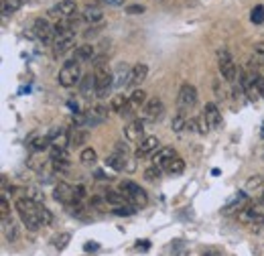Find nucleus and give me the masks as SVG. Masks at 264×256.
<instances>
[{"instance_id":"6e6d98bb","label":"nucleus","mask_w":264,"mask_h":256,"mask_svg":"<svg viewBox=\"0 0 264 256\" xmlns=\"http://www.w3.org/2000/svg\"><path fill=\"white\" fill-rule=\"evenodd\" d=\"M262 67H264V59H262Z\"/></svg>"},{"instance_id":"6e6552de","label":"nucleus","mask_w":264,"mask_h":256,"mask_svg":"<svg viewBox=\"0 0 264 256\" xmlns=\"http://www.w3.org/2000/svg\"><path fill=\"white\" fill-rule=\"evenodd\" d=\"M33 35L39 39L41 43L49 45V43L53 41V37H55V29L51 26L49 21H45V19H37V21L33 23Z\"/></svg>"},{"instance_id":"0eeeda50","label":"nucleus","mask_w":264,"mask_h":256,"mask_svg":"<svg viewBox=\"0 0 264 256\" xmlns=\"http://www.w3.org/2000/svg\"><path fill=\"white\" fill-rule=\"evenodd\" d=\"M165 114V104L161 98H152L146 102L144 110H143V120L144 122H159Z\"/></svg>"},{"instance_id":"e433bc0d","label":"nucleus","mask_w":264,"mask_h":256,"mask_svg":"<svg viewBox=\"0 0 264 256\" xmlns=\"http://www.w3.org/2000/svg\"><path fill=\"white\" fill-rule=\"evenodd\" d=\"M39 215H41V222H43V226H49L53 222V213L45 206H39Z\"/></svg>"},{"instance_id":"f704fd0d","label":"nucleus","mask_w":264,"mask_h":256,"mask_svg":"<svg viewBox=\"0 0 264 256\" xmlns=\"http://www.w3.org/2000/svg\"><path fill=\"white\" fill-rule=\"evenodd\" d=\"M112 213H114V215H134V213H136V208H134L132 204H128V206H120V208H114Z\"/></svg>"},{"instance_id":"ddd939ff","label":"nucleus","mask_w":264,"mask_h":256,"mask_svg":"<svg viewBox=\"0 0 264 256\" xmlns=\"http://www.w3.org/2000/svg\"><path fill=\"white\" fill-rule=\"evenodd\" d=\"M106 120H108V108L98 104V106H94L90 112H86V128H94V126L106 122Z\"/></svg>"},{"instance_id":"473e14b6","label":"nucleus","mask_w":264,"mask_h":256,"mask_svg":"<svg viewBox=\"0 0 264 256\" xmlns=\"http://www.w3.org/2000/svg\"><path fill=\"white\" fill-rule=\"evenodd\" d=\"M161 173H163V169H161V167L152 165V167L144 169V179H146V181H157V179L161 177Z\"/></svg>"},{"instance_id":"6ab92c4d","label":"nucleus","mask_w":264,"mask_h":256,"mask_svg":"<svg viewBox=\"0 0 264 256\" xmlns=\"http://www.w3.org/2000/svg\"><path fill=\"white\" fill-rule=\"evenodd\" d=\"M79 93H81L83 98L96 96V75H94V73H88V75L81 77V82H79Z\"/></svg>"},{"instance_id":"f03ea898","label":"nucleus","mask_w":264,"mask_h":256,"mask_svg":"<svg viewBox=\"0 0 264 256\" xmlns=\"http://www.w3.org/2000/svg\"><path fill=\"white\" fill-rule=\"evenodd\" d=\"M94 75H96V98H108L110 92H112L114 86V75L108 71V65L98 59L94 65Z\"/></svg>"},{"instance_id":"f8f14e48","label":"nucleus","mask_w":264,"mask_h":256,"mask_svg":"<svg viewBox=\"0 0 264 256\" xmlns=\"http://www.w3.org/2000/svg\"><path fill=\"white\" fill-rule=\"evenodd\" d=\"M53 197L59 201V204H73L75 201V187L73 185H69L65 181H59L57 185H55V189H53Z\"/></svg>"},{"instance_id":"9d476101","label":"nucleus","mask_w":264,"mask_h":256,"mask_svg":"<svg viewBox=\"0 0 264 256\" xmlns=\"http://www.w3.org/2000/svg\"><path fill=\"white\" fill-rule=\"evenodd\" d=\"M124 137L130 142H143L146 137H144V120L141 118H134L130 122L124 126Z\"/></svg>"},{"instance_id":"a211bd4d","label":"nucleus","mask_w":264,"mask_h":256,"mask_svg":"<svg viewBox=\"0 0 264 256\" xmlns=\"http://www.w3.org/2000/svg\"><path fill=\"white\" fill-rule=\"evenodd\" d=\"M203 116L207 118V122H210V126H212L214 130L221 126V112H219V108H217L214 102H210V104L203 106Z\"/></svg>"},{"instance_id":"20e7f679","label":"nucleus","mask_w":264,"mask_h":256,"mask_svg":"<svg viewBox=\"0 0 264 256\" xmlns=\"http://www.w3.org/2000/svg\"><path fill=\"white\" fill-rule=\"evenodd\" d=\"M120 193H124L128 197V201L134 208H144L148 204V197L146 191L143 189L141 185H136L134 181H122L120 183Z\"/></svg>"},{"instance_id":"5fc2aeb1","label":"nucleus","mask_w":264,"mask_h":256,"mask_svg":"<svg viewBox=\"0 0 264 256\" xmlns=\"http://www.w3.org/2000/svg\"><path fill=\"white\" fill-rule=\"evenodd\" d=\"M262 204H264V191H262Z\"/></svg>"},{"instance_id":"4c0bfd02","label":"nucleus","mask_w":264,"mask_h":256,"mask_svg":"<svg viewBox=\"0 0 264 256\" xmlns=\"http://www.w3.org/2000/svg\"><path fill=\"white\" fill-rule=\"evenodd\" d=\"M250 75H252V82H254V86H256L258 93H260V96L264 98V77H262L260 73H256V71H252Z\"/></svg>"},{"instance_id":"c03bdc74","label":"nucleus","mask_w":264,"mask_h":256,"mask_svg":"<svg viewBox=\"0 0 264 256\" xmlns=\"http://www.w3.org/2000/svg\"><path fill=\"white\" fill-rule=\"evenodd\" d=\"M114 153H118V155H128V144L126 142H116V146H114Z\"/></svg>"},{"instance_id":"bb28decb","label":"nucleus","mask_w":264,"mask_h":256,"mask_svg":"<svg viewBox=\"0 0 264 256\" xmlns=\"http://www.w3.org/2000/svg\"><path fill=\"white\" fill-rule=\"evenodd\" d=\"M24 0H2V15L10 17L12 12H17L19 8H23Z\"/></svg>"},{"instance_id":"9b49d317","label":"nucleus","mask_w":264,"mask_h":256,"mask_svg":"<svg viewBox=\"0 0 264 256\" xmlns=\"http://www.w3.org/2000/svg\"><path fill=\"white\" fill-rule=\"evenodd\" d=\"M75 45V33H65V35H59L55 37L53 41V55L55 57H61L65 53H69Z\"/></svg>"},{"instance_id":"aec40b11","label":"nucleus","mask_w":264,"mask_h":256,"mask_svg":"<svg viewBox=\"0 0 264 256\" xmlns=\"http://www.w3.org/2000/svg\"><path fill=\"white\" fill-rule=\"evenodd\" d=\"M146 75H148V67H146V63H136L134 67H132V71H130V84L128 86H141L144 79H146Z\"/></svg>"},{"instance_id":"ea45409f","label":"nucleus","mask_w":264,"mask_h":256,"mask_svg":"<svg viewBox=\"0 0 264 256\" xmlns=\"http://www.w3.org/2000/svg\"><path fill=\"white\" fill-rule=\"evenodd\" d=\"M262 185V177L260 175H252L248 181H246V189H256V187Z\"/></svg>"},{"instance_id":"de8ad7c7","label":"nucleus","mask_w":264,"mask_h":256,"mask_svg":"<svg viewBox=\"0 0 264 256\" xmlns=\"http://www.w3.org/2000/svg\"><path fill=\"white\" fill-rule=\"evenodd\" d=\"M83 197H86V187L77 185V187H75V201H81Z\"/></svg>"},{"instance_id":"864d4df0","label":"nucleus","mask_w":264,"mask_h":256,"mask_svg":"<svg viewBox=\"0 0 264 256\" xmlns=\"http://www.w3.org/2000/svg\"><path fill=\"white\" fill-rule=\"evenodd\" d=\"M203 256H219V252H216V250H210V252H205Z\"/></svg>"},{"instance_id":"4468645a","label":"nucleus","mask_w":264,"mask_h":256,"mask_svg":"<svg viewBox=\"0 0 264 256\" xmlns=\"http://www.w3.org/2000/svg\"><path fill=\"white\" fill-rule=\"evenodd\" d=\"M75 10H77V6H75L73 0H63V2L55 4L49 10V17H53V19H69V17L75 15Z\"/></svg>"},{"instance_id":"1a4fd4ad","label":"nucleus","mask_w":264,"mask_h":256,"mask_svg":"<svg viewBox=\"0 0 264 256\" xmlns=\"http://www.w3.org/2000/svg\"><path fill=\"white\" fill-rule=\"evenodd\" d=\"M197 104V90L195 86L191 84H183L181 90H179V110H189V108H193Z\"/></svg>"},{"instance_id":"a18cd8bd","label":"nucleus","mask_w":264,"mask_h":256,"mask_svg":"<svg viewBox=\"0 0 264 256\" xmlns=\"http://www.w3.org/2000/svg\"><path fill=\"white\" fill-rule=\"evenodd\" d=\"M126 12L128 15H141V12H144V6L143 4H132V6L126 8Z\"/></svg>"},{"instance_id":"b1692460","label":"nucleus","mask_w":264,"mask_h":256,"mask_svg":"<svg viewBox=\"0 0 264 256\" xmlns=\"http://www.w3.org/2000/svg\"><path fill=\"white\" fill-rule=\"evenodd\" d=\"M106 165H108L110 169H114V171L128 169V167H126V155H118V153L110 155V157H106Z\"/></svg>"},{"instance_id":"c756f323","label":"nucleus","mask_w":264,"mask_h":256,"mask_svg":"<svg viewBox=\"0 0 264 256\" xmlns=\"http://www.w3.org/2000/svg\"><path fill=\"white\" fill-rule=\"evenodd\" d=\"M51 146V140H49V137H37L33 142H31V151L33 153H43V151H47Z\"/></svg>"},{"instance_id":"412c9836","label":"nucleus","mask_w":264,"mask_h":256,"mask_svg":"<svg viewBox=\"0 0 264 256\" xmlns=\"http://www.w3.org/2000/svg\"><path fill=\"white\" fill-rule=\"evenodd\" d=\"M130 67L126 63H120L116 67V75H114V86L118 88H124V86H128L130 84Z\"/></svg>"},{"instance_id":"09e8293b","label":"nucleus","mask_w":264,"mask_h":256,"mask_svg":"<svg viewBox=\"0 0 264 256\" xmlns=\"http://www.w3.org/2000/svg\"><path fill=\"white\" fill-rule=\"evenodd\" d=\"M104 4H110V6H122L124 0H102Z\"/></svg>"},{"instance_id":"a878e982","label":"nucleus","mask_w":264,"mask_h":256,"mask_svg":"<svg viewBox=\"0 0 264 256\" xmlns=\"http://www.w3.org/2000/svg\"><path fill=\"white\" fill-rule=\"evenodd\" d=\"M126 106H128V96H124V93H116V96L112 98V102H110V110L122 114Z\"/></svg>"},{"instance_id":"8fccbe9b","label":"nucleus","mask_w":264,"mask_h":256,"mask_svg":"<svg viewBox=\"0 0 264 256\" xmlns=\"http://www.w3.org/2000/svg\"><path fill=\"white\" fill-rule=\"evenodd\" d=\"M254 53H256V55H260V57L264 59V43H260V45H256V47H254Z\"/></svg>"},{"instance_id":"79ce46f5","label":"nucleus","mask_w":264,"mask_h":256,"mask_svg":"<svg viewBox=\"0 0 264 256\" xmlns=\"http://www.w3.org/2000/svg\"><path fill=\"white\" fill-rule=\"evenodd\" d=\"M0 213H2V218H8V213H10V206H8L4 195H2V199H0Z\"/></svg>"},{"instance_id":"5701e85b","label":"nucleus","mask_w":264,"mask_h":256,"mask_svg":"<svg viewBox=\"0 0 264 256\" xmlns=\"http://www.w3.org/2000/svg\"><path fill=\"white\" fill-rule=\"evenodd\" d=\"M187 122H189V116H187V112L185 110H179L175 116H173V120H171V128H173V132H183V130H187Z\"/></svg>"},{"instance_id":"58836bf2","label":"nucleus","mask_w":264,"mask_h":256,"mask_svg":"<svg viewBox=\"0 0 264 256\" xmlns=\"http://www.w3.org/2000/svg\"><path fill=\"white\" fill-rule=\"evenodd\" d=\"M197 122H199V134H207L212 130V126H210V122H207V118L203 116V112L197 116Z\"/></svg>"},{"instance_id":"a19ab883","label":"nucleus","mask_w":264,"mask_h":256,"mask_svg":"<svg viewBox=\"0 0 264 256\" xmlns=\"http://www.w3.org/2000/svg\"><path fill=\"white\" fill-rule=\"evenodd\" d=\"M69 240H72V236H69V234H61V236L55 238V246H57L59 250H63V248L67 246V242H69Z\"/></svg>"},{"instance_id":"49530a36","label":"nucleus","mask_w":264,"mask_h":256,"mask_svg":"<svg viewBox=\"0 0 264 256\" xmlns=\"http://www.w3.org/2000/svg\"><path fill=\"white\" fill-rule=\"evenodd\" d=\"M187 130H189V132H199V122H197V118H189Z\"/></svg>"},{"instance_id":"7ed1b4c3","label":"nucleus","mask_w":264,"mask_h":256,"mask_svg":"<svg viewBox=\"0 0 264 256\" xmlns=\"http://www.w3.org/2000/svg\"><path fill=\"white\" fill-rule=\"evenodd\" d=\"M81 70H79V61L72 59V61H67L61 70H59V75H57V82L59 86L63 88H73L75 84L81 82Z\"/></svg>"},{"instance_id":"f257e3e1","label":"nucleus","mask_w":264,"mask_h":256,"mask_svg":"<svg viewBox=\"0 0 264 256\" xmlns=\"http://www.w3.org/2000/svg\"><path fill=\"white\" fill-rule=\"evenodd\" d=\"M15 208L21 215L23 224L26 226V230L31 232H37L41 226H43V222H41V215H39V204L29 197H19L15 201Z\"/></svg>"},{"instance_id":"423d86ee","label":"nucleus","mask_w":264,"mask_h":256,"mask_svg":"<svg viewBox=\"0 0 264 256\" xmlns=\"http://www.w3.org/2000/svg\"><path fill=\"white\" fill-rule=\"evenodd\" d=\"M146 92H143V90H134L130 96H128V106L124 108V112L120 114L122 118H130V116H134L136 112H141V110H144V106H146Z\"/></svg>"},{"instance_id":"c85d7f7f","label":"nucleus","mask_w":264,"mask_h":256,"mask_svg":"<svg viewBox=\"0 0 264 256\" xmlns=\"http://www.w3.org/2000/svg\"><path fill=\"white\" fill-rule=\"evenodd\" d=\"M169 175H181L183 171H185V161L181 159V157H177V159H173L169 165H167V169H165Z\"/></svg>"},{"instance_id":"3c124183","label":"nucleus","mask_w":264,"mask_h":256,"mask_svg":"<svg viewBox=\"0 0 264 256\" xmlns=\"http://www.w3.org/2000/svg\"><path fill=\"white\" fill-rule=\"evenodd\" d=\"M67 106H69V108H72V110H73V112L77 114V110H79V108H77V102H73V100H69V102H67Z\"/></svg>"},{"instance_id":"39448f33","label":"nucleus","mask_w":264,"mask_h":256,"mask_svg":"<svg viewBox=\"0 0 264 256\" xmlns=\"http://www.w3.org/2000/svg\"><path fill=\"white\" fill-rule=\"evenodd\" d=\"M217 67H219V73L226 82H234L236 75H238V67H236V63L232 59V53L224 47L217 51Z\"/></svg>"},{"instance_id":"72a5a7b5","label":"nucleus","mask_w":264,"mask_h":256,"mask_svg":"<svg viewBox=\"0 0 264 256\" xmlns=\"http://www.w3.org/2000/svg\"><path fill=\"white\" fill-rule=\"evenodd\" d=\"M250 19H252L254 24L264 23V6H254L252 12H250Z\"/></svg>"},{"instance_id":"dca6fc26","label":"nucleus","mask_w":264,"mask_h":256,"mask_svg":"<svg viewBox=\"0 0 264 256\" xmlns=\"http://www.w3.org/2000/svg\"><path fill=\"white\" fill-rule=\"evenodd\" d=\"M173 159H177L175 149H171V146H161L157 153H152V165H157V167H161L165 171L167 165H169Z\"/></svg>"},{"instance_id":"c9c22d12","label":"nucleus","mask_w":264,"mask_h":256,"mask_svg":"<svg viewBox=\"0 0 264 256\" xmlns=\"http://www.w3.org/2000/svg\"><path fill=\"white\" fill-rule=\"evenodd\" d=\"M51 161H69V155L65 149H57V146H53L51 149Z\"/></svg>"},{"instance_id":"2f4dec72","label":"nucleus","mask_w":264,"mask_h":256,"mask_svg":"<svg viewBox=\"0 0 264 256\" xmlns=\"http://www.w3.org/2000/svg\"><path fill=\"white\" fill-rule=\"evenodd\" d=\"M88 140V132L83 130V128H75L73 132H72V139H69V144L72 146H79V144H83Z\"/></svg>"},{"instance_id":"f3484780","label":"nucleus","mask_w":264,"mask_h":256,"mask_svg":"<svg viewBox=\"0 0 264 256\" xmlns=\"http://www.w3.org/2000/svg\"><path fill=\"white\" fill-rule=\"evenodd\" d=\"M159 144H161V142H159L157 137H146L141 144H138L134 157H136V159H143V157H146V155H150V153H157V151L161 149Z\"/></svg>"},{"instance_id":"393cba45","label":"nucleus","mask_w":264,"mask_h":256,"mask_svg":"<svg viewBox=\"0 0 264 256\" xmlns=\"http://www.w3.org/2000/svg\"><path fill=\"white\" fill-rule=\"evenodd\" d=\"M96 55L94 45H81L75 49V61H92Z\"/></svg>"},{"instance_id":"603ef678","label":"nucleus","mask_w":264,"mask_h":256,"mask_svg":"<svg viewBox=\"0 0 264 256\" xmlns=\"http://www.w3.org/2000/svg\"><path fill=\"white\" fill-rule=\"evenodd\" d=\"M86 250H98V244H86Z\"/></svg>"},{"instance_id":"37998d69","label":"nucleus","mask_w":264,"mask_h":256,"mask_svg":"<svg viewBox=\"0 0 264 256\" xmlns=\"http://www.w3.org/2000/svg\"><path fill=\"white\" fill-rule=\"evenodd\" d=\"M55 171H67L69 169V161H51Z\"/></svg>"},{"instance_id":"2eb2a0df","label":"nucleus","mask_w":264,"mask_h":256,"mask_svg":"<svg viewBox=\"0 0 264 256\" xmlns=\"http://www.w3.org/2000/svg\"><path fill=\"white\" fill-rule=\"evenodd\" d=\"M47 137H49V140H51V146H57V149H67L72 134H69L67 128H63V126H55V128L49 130Z\"/></svg>"},{"instance_id":"cd10ccee","label":"nucleus","mask_w":264,"mask_h":256,"mask_svg":"<svg viewBox=\"0 0 264 256\" xmlns=\"http://www.w3.org/2000/svg\"><path fill=\"white\" fill-rule=\"evenodd\" d=\"M81 19L86 21V23H100L102 19H104V12L100 10V8H86V12L81 15Z\"/></svg>"},{"instance_id":"4be33fe9","label":"nucleus","mask_w":264,"mask_h":256,"mask_svg":"<svg viewBox=\"0 0 264 256\" xmlns=\"http://www.w3.org/2000/svg\"><path fill=\"white\" fill-rule=\"evenodd\" d=\"M104 201H106V204H110V206H114V208L128 206L130 204L128 197L124 195V193H120V191H104Z\"/></svg>"},{"instance_id":"7c9ffc66","label":"nucleus","mask_w":264,"mask_h":256,"mask_svg":"<svg viewBox=\"0 0 264 256\" xmlns=\"http://www.w3.org/2000/svg\"><path fill=\"white\" fill-rule=\"evenodd\" d=\"M79 161L83 165H94L96 161H98V153H96L92 146H88V149H83L81 153H79Z\"/></svg>"}]
</instances>
